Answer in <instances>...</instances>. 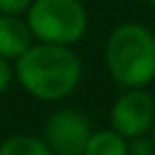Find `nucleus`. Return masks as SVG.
Listing matches in <instances>:
<instances>
[{"instance_id": "423d86ee", "label": "nucleus", "mask_w": 155, "mask_h": 155, "mask_svg": "<svg viewBox=\"0 0 155 155\" xmlns=\"http://www.w3.org/2000/svg\"><path fill=\"white\" fill-rule=\"evenodd\" d=\"M34 46V34L23 16L0 14V57L18 59Z\"/></svg>"}, {"instance_id": "f03ea898", "label": "nucleus", "mask_w": 155, "mask_h": 155, "mask_svg": "<svg viewBox=\"0 0 155 155\" xmlns=\"http://www.w3.org/2000/svg\"><path fill=\"white\" fill-rule=\"evenodd\" d=\"M105 64L119 87H146L155 78V34L141 23L114 28L105 41Z\"/></svg>"}, {"instance_id": "6e6552de", "label": "nucleus", "mask_w": 155, "mask_h": 155, "mask_svg": "<svg viewBox=\"0 0 155 155\" xmlns=\"http://www.w3.org/2000/svg\"><path fill=\"white\" fill-rule=\"evenodd\" d=\"M0 155H53L44 137L37 135H12L0 144Z\"/></svg>"}, {"instance_id": "f8f14e48", "label": "nucleus", "mask_w": 155, "mask_h": 155, "mask_svg": "<svg viewBox=\"0 0 155 155\" xmlns=\"http://www.w3.org/2000/svg\"><path fill=\"white\" fill-rule=\"evenodd\" d=\"M148 2H150V5H155V0H148Z\"/></svg>"}, {"instance_id": "9d476101", "label": "nucleus", "mask_w": 155, "mask_h": 155, "mask_svg": "<svg viewBox=\"0 0 155 155\" xmlns=\"http://www.w3.org/2000/svg\"><path fill=\"white\" fill-rule=\"evenodd\" d=\"M12 78H14V68H12L9 59H5V57H0V94L5 91L7 87H9V82H12Z\"/></svg>"}, {"instance_id": "20e7f679", "label": "nucleus", "mask_w": 155, "mask_h": 155, "mask_svg": "<svg viewBox=\"0 0 155 155\" xmlns=\"http://www.w3.org/2000/svg\"><path fill=\"white\" fill-rule=\"evenodd\" d=\"M91 132L87 116L66 107L48 116L44 126V141L53 155H84Z\"/></svg>"}, {"instance_id": "ddd939ff", "label": "nucleus", "mask_w": 155, "mask_h": 155, "mask_svg": "<svg viewBox=\"0 0 155 155\" xmlns=\"http://www.w3.org/2000/svg\"><path fill=\"white\" fill-rule=\"evenodd\" d=\"M148 155H155V153H148Z\"/></svg>"}, {"instance_id": "9b49d317", "label": "nucleus", "mask_w": 155, "mask_h": 155, "mask_svg": "<svg viewBox=\"0 0 155 155\" xmlns=\"http://www.w3.org/2000/svg\"><path fill=\"white\" fill-rule=\"evenodd\" d=\"M150 144H153V148H155V123H153V128H150Z\"/></svg>"}, {"instance_id": "39448f33", "label": "nucleus", "mask_w": 155, "mask_h": 155, "mask_svg": "<svg viewBox=\"0 0 155 155\" xmlns=\"http://www.w3.org/2000/svg\"><path fill=\"white\" fill-rule=\"evenodd\" d=\"M112 130L123 135L126 139L146 137L155 123V101L144 87L123 89V94L112 105Z\"/></svg>"}, {"instance_id": "0eeeda50", "label": "nucleus", "mask_w": 155, "mask_h": 155, "mask_svg": "<svg viewBox=\"0 0 155 155\" xmlns=\"http://www.w3.org/2000/svg\"><path fill=\"white\" fill-rule=\"evenodd\" d=\"M84 155H130V144L116 130H96L87 141Z\"/></svg>"}, {"instance_id": "7ed1b4c3", "label": "nucleus", "mask_w": 155, "mask_h": 155, "mask_svg": "<svg viewBox=\"0 0 155 155\" xmlns=\"http://www.w3.org/2000/svg\"><path fill=\"white\" fill-rule=\"evenodd\" d=\"M39 44L73 46L87 34L89 16L80 0H34L25 14Z\"/></svg>"}, {"instance_id": "f257e3e1", "label": "nucleus", "mask_w": 155, "mask_h": 155, "mask_svg": "<svg viewBox=\"0 0 155 155\" xmlns=\"http://www.w3.org/2000/svg\"><path fill=\"white\" fill-rule=\"evenodd\" d=\"M21 87L39 101H62L71 96L82 78V62L71 46L34 44L14 64Z\"/></svg>"}, {"instance_id": "1a4fd4ad", "label": "nucleus", "mask_w": 155, "mask_h": 155, "mask_svg": "<svg viewBox=\"0 0 155 155\" xmlns=\"http://www.w3.org/2000/svg\"><path fill=\"white\" fill-rule=\"evenodd\" d=\"M32 2L34 0H0V14H14V16L28 14Z\"/></svg>"}]
</instances>
